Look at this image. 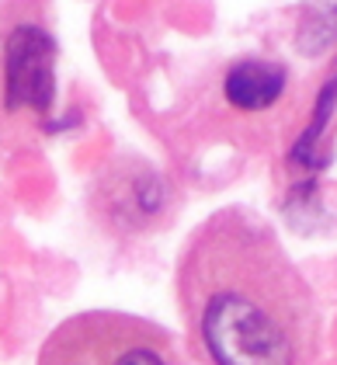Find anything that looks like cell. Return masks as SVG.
<instances>
[{
    "label": "cell",
    "mask_w": 337,
    "mask_h": 365,
    "mask_svg": "<svg viewBox=\"0 0 337 365\" xmlns=\"http://www.w3.org/2000/svg\"><path fill=\"white\" fill-rule=\"evenodd\" d=\"M174 296L198 365H309L316 299L257 212L229 205L177 254Z\"/></svg>",
    "instance_id": "cell-1"
},
{
    "label": "cell",
    "mask_w": 337,
    "mask_h": 365,
    "mask_svg": "<svg viewBox=\"0 0 337 365\" xmlns=\"http://www.w3.org/2000/svg\"><path fill=\"white\" fill-rule=\"evenodd\" d=\"M56 66L53 0H0V170L53 129Z\"/></svg>",
    "instance_id": "cell-2"
},
{
    "label": "cell",
    "mask_w": 337,
    "mask_h": 365,
    "mask_svg": "<svg viewBox=\"0 0 337 365\" xmlns=\"http://www.w3.org/2000/svg\"><path fill=\"white\" fill-rule=\"evenodd\" d=\"M35 365H185V359L167 327L146 317L84 309L46 337Z\"/></svg>",
    "instance_id": "cell-3"
},
{
    "label": "cell",
    "mask_w": 337,
    "mask_h": 365,
    "mask_svg": "<svg viewBox=\"0 0 337 365\" xmlns=\"http://www.w3.org/2000/svg\"><path fill=\"white\" fill-rule=\"evenodd\" d=\"M87 209L94 223L118 240H140L160 233L177 212V192L164 170L142 157H115L98 174Z\"/></svg>",
    "instance_id": "cell-4"
},
{
    "label": "cell",
    "mask_w": 337,
    "mask_h": 365,
    "mask_svg": "<svg viewBox=\"0 0 337 365\" xmlns=\"http://www.w3.org/2000/svg\"><path fill=\"white\" fill-rule=\"evenodd\" d=\"M285 84H289V70L281 63L244 56L229 63V70L223 73V98L233 112H268V108L279 105V98L285 94Z\"/></svg>",
    "instance_id": "cell-5"
},
{
    "label": "cell",
    "mask_w": 337,
    "mask_h": 365,
    "mask_svg": "<svg viewBox=\"0 0 337 365\" xmlns=\"http://www.w3.org/2000/svg\"><path fill=\"white\" fill-rule=\"evenodd\" d=\"M334 105H337V77L323 87V91H320L316 108H313V122H309V129L299 136L296 150H292V160H296L299 168L316 170V168H323V164H327V157L320 153V143H323L327 122H331V115H334Z\"/></svg>",
    "instance_id": "cell-6"
}]
</instances>
